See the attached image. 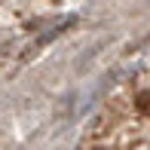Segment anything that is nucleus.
Listing matches in <instances>:
<instances>
[{"mask_svg": "<svg viewBox=\"0 0 150 150\" xmlns=\"http://www.w3.org/2000/svg\"><path fill=\"white\" fill-rule=\"evenodd\" d=\"M138 107H141V110H147V107H150V95H147V92L138 95Z\"/></svg>", "mask_w": 150, "mask_h": 150, "instance_id": "f257e3e1", "label": "nucleus"}]
</instances>
